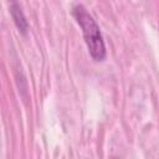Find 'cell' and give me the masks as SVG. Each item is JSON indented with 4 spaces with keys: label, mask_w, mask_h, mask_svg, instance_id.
Instances as JSON below:
<instances>
[{
    "label": "cell",
    "mask_w": 159,
    "mask_h": 159,
    "mask_svg": "<svg viewBox=\"0 0 159 159\" xmlns=\"http://www.w3.org/2000/svg\"><path fill=\"white\" fill-rule=\"evenodd\" d=\"M72 16L82 30L83 40L92 60L96 62L103 61L107 55L106 45L101 29L93 16L87 11L83 5H75L72 7Z\"/></svg>",
    "instance_id": "1"
},
{
    "label": "cell",
    "mask_w": 159,
    "mask_h": 159,
    "mask_svg": "<svg viewBox=\"0 0 159 159\" xmlns=\"http://www.w3.org/2000/svg\"><path fill=\"white\" fill-rule=\"evenodd\" d=\"M10 12H11V16H12V20L16 25V27L19 29V31L21 34H26L27 31V20L25 17V14L20 6V4L17 2V0H11L10 2Z\"/></svg>",
    "instance_id": "2"
}]
</instances>
